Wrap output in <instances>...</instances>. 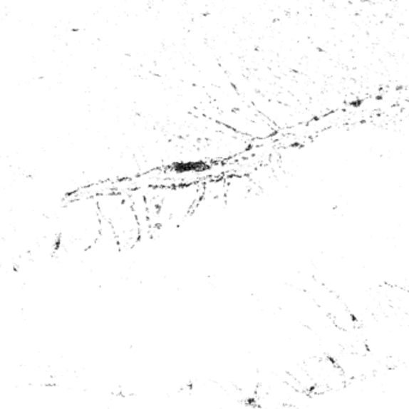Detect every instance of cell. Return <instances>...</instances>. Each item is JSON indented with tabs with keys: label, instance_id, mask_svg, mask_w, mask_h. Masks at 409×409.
<instances>
[{
	"label": "cell",
	"instance_id": "3",
	"mask_svg": "<svg viewBox=\"0 0 409 409\" xmlns=\"http://www.w3.org/2000/svg\"><path fill=\"white\" fill-rule=\"evenodd\" d=\"M204 186L202 184L160 190L157 195V221L161 226H178L191 215L201 200Z\"/></svg>",
	"mask_w": 409,
	"mask_h": 409
},
{
	"label": "cell",
	"instance_id": "1",
	"mask_svg": "<svg viewBox=\"0 0 409 409\" xmlns=\"http://www.w3.org/2000/svg\"><path fill=\"white\" fill-rule=\"evenodd\" d=\"M103 219L96 198H81L66 207L61 220L59 242L68 250L87 252L101 232Z\"/></svg>",
	"mask_w": 409,
	"mask_h": 409
},
{
	"label": "cell",
	"instance_id": "2",
	"mask_svg": "<svg viewBox=\"0 0 409 409\" xmlns=\"http://www.w3.org/2000/svg\"><path fill=\"white\" fill-rule=\"evenodd\" d=\"M96 202L100 215L113 231L120 249L124 250L135 247L142 234L129 196L119 192H106L99 195Z\"/></svg>",
	"mask_w": 409,
	"mask_h": 409
}]
</instances>
